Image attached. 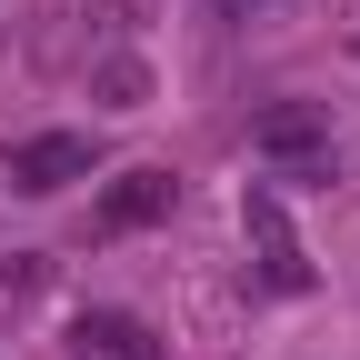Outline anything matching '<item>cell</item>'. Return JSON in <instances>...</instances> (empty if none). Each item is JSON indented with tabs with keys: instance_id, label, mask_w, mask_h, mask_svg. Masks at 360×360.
<instances>
[{
	"instance_id": "obj_1",
	"label": "cell",
	"mask_w": 360,
	"mask_h": 360,
	"mask_svg": "<svg viewBox=\"0 0 360 360\" xmlns=\"http://www.w3.org/2000/svg\"><path fill=\"white\" fill-rule=\"evenodd\" d=\"M250 150L260 160H300V170H330V110L321 101H281L250 120Z\"/></svg>"
},
{
	"instance_id": "obj_2",
	"label": "cell",
	"mask_w": 360,
	"mask_h": 360,
	"mask_svg": "<svg viewBox=\"0 0 360 360\" xmlns=\"http://www.w3.org/2000/svg\"><path fill=\"white\" fill-rule=\"evenodd\" d=\"M70 180H90V130H40L11 150V191H30V200L70 191Z\"/></svg>"
},
{
	"instance_id": "obj_3",
	"label": "cell",
	"mask_w": 360,
	"mask_h": 360,
	"mask_svg": "<svg viewBox=\"0 0 360 360\" xmlns=\"http://www.w3.org/2000/svg\"><path fill=\"white\" fill-rule=\"evenodd\" d=\"M170 200H180V180L160 170V160H141V170H120L110 191H101V231H150V220H170Z\"/></svg>"
},
{
	"instance_id": "obj_4",
	"label": "cell",
	"mask_w": 360,
	"mask_h": 360,
	"mask_svg": "<svg viewBox=\"0 0 360 360\" xmlns=\"http://www.w3.org/2000/svg\"><path fill=\"white\" fill-rule=\"evenodd\" d=\"M250 240H260V281L270 290H310V260H300V240H290V220H281L270 191H250Z\"/></svg>"
},
{
	"instance_id": "obj_5",
	"label": "cell",
	"mask_w": 360,
	"mask_h": 360,
	"mask_svg": "<svg viewBox=\"0 0 360 360\" xmlns=\"http://www.w3.org/2000/svg\"><path fill=\"white\" fill-rule=\"evenodd\" d=\"M70 350L80 360H160V340L141 321H120V310H80V321H70Z\"/></svg>"
},
{
	"instance_id": "obj_6",
	"label": "cell",
	"mask_w": 360,
	"mask_h": 360,
	"mask_svg": "<svg viewBox=\"0 0 360 360\" xmlns=\"http://www.w3.org/2000/svg\"><path fill=\"white\" fill-rule=\"evenodd\" d=\"M90 101L101 110H150V60L141 51H101L90 60Z\"/></svg>"
}]
</instances>
